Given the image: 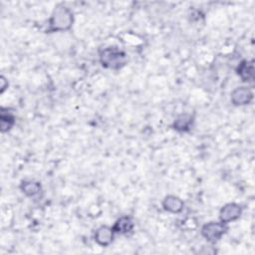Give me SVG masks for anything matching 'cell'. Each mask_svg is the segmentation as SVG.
Listing matches in <instances>:
<instances>
[{
	"instance_id": "obj_1",
	"label": "cell",
	"mask_w": 255,
	"mask_h": 255,
	"mask_svg": "<svg viewBox=\"0 0 255 255\" xmlns=\"http://www.w3.org/2000/svg\"><path fill=\"white\" fill-rule=\"evenodd\" d=\"M74 24V14L66 5L60 3L55 6L49 20L48 33L69 31Z\"/></svg>"
},
{
	"instance_id": "obj_2",
	"label": "cell",
	"mask_w": 255,
	"mask_h": 255,
	"mask_svg": "<svg viewBox=\"0 0 255 255\" xmlns=\"http://www.w3.org/2000/svg\"><path fill=\"white\" fill-rule=\"evenodd\" d=\"M99 60L106 69L121 70L128 64L127 54L117 47H108L100 51Z\"/></svg>"
},
{
	"instance_id": "obj_3",
	"label": "cell",
	"mask_w": 255,
	"mask_h": 255,
	"mask_svg": "<svg viewBox=\"0 0 255 255\" xmlns=\"http://www.w3.org/2000/svg\"><path fill=\"white\" fill-rule=\"evenodd\" d=\"M227 230L228 226L226 223H223L221 221H209L202 225L200 231L202 237L206 241L210 243H215L222 238Z\"/></svg>"
},
{
	"instance_id": "obj_4",
	"label": "cell",
	"mask_w": 255,
	"mask_h": 255,
	"mask_svg": "<svg viewBox=\"0 0 255 255\" xmlns=\"http://www.w3.org/2000/svg\"><path fill=\"white\" fill-rule=\"evenodd\" d=\"M243 208L240 204L235 202H229L223 205L219 211V221L228 224L240 218Z\"/></svg>"
},
{
	"instance_id": "obj_5",
	"label": "cell",
	"mask_w": 255,
	"mask_h": 255,
	"mask_svg": "<svg viewBox=\"0 0 255 255\" xmlns=\"http://www.w3.org/2000/svg\"><path fill=\"white\" fill-rule=\"evenodd\" d=\"M254 98V94L252 90L248 87H237L235 88L230 95V101L233 106L242 107L249 105Z\"/></svg>"
},
{
	"instance_id": "obj_6",
	"label": "cell",
	"mask_w": 255,
	"mask_h": 255,
	"mask_svg": "<svg viewBox=\"0 0 255 255\" xmlns=\"http://www.w3.org/2000/svg\"><path fill=\"white\" fill-rule=\"evenodd\" d=\"M114 237L115 232L113 227L109 225H101L96 229L94 234L95 242L102 247L109 246L114 241Z\"/></svg>"
},
{
	"instance_id": "obj_7",
	"label": "cell",
	"mask_w": 255,
	"mask_h": 255,
	"mask_svg": "<svg viewBox=\"0 0 255 255\" xmlns=\"http://www.w3.org/2000/svg\"><path fill=\"white\" fill-rule=\"evenodd\" d=\"M194 124V116L189 113L178 115L172 123V128L178 132H187L191 129Z\"/></svg>"
},
{
	"instance_id": "obj_8",
	"label": "cell",
	"mask_w": 255,
	"mask_h": 255,
	"mask_svg": "<svg viewBox=\"0 0 255 255\" xmlns=\"http://www.w3.org/2000/svg\"><path fill=\"white\" fill-rule=\"evenodd\" d=\"M161 205L165 211L172 213V214L180 213L184 208L183 200L180 197H178L176 195H172V194L166 195L162 199Z\"/></svg>"
},
{
	"instance_id": "obj_9",
	"label": "cell",
	"mask_w": 255,
	"mask_h": 255,
	"mask_svg": "<svg viewBox=\"0 0 255 255\" xmlns=\"http://www.w3.org/2000/svg\"><path fill=\"white\" fill-rule=\"evenodd\" d=\"M236 74L242 82L251 83L254 81V61L243 60L236 68Z\"/></svg>"
},
{
	"instance_id": "obj_10",
	"label": "cell",
	"mask_w": 255,
	"mask_h": 255,
	"mask_svg": "<svg viewBox=\"0 0 255 255\" xmlns=\"http://www.w3.org/2000/svg\"><path fill=\"white\" fill-rule=\"evenodd\" d=\"M115 234H122V235H128L132 232L134 228V222L130 216L124 215L121 216L115 224L112 226Z\"/></svg>"
},
{
	"instance_id": "obj_11",
	"label": "cell",
	"mask_w": 255,
	"mask_h": 255,
	"mask_svg": "<svg viewBox=\"0 0 255 255\" xmlns=\"http://www.w3.org/2000/svg\"><path fill=\"white\" fill-rule=\"evenodd\" d=\"M16 118L12 112H9L8 109H0V130L2 133L9 131L15 125Z\"/></svg>"
},
{
	"instance_id": "obj_12",
	"label": "cell",
	"mask_w": 255,
	"mask_h": 255,
	"mask_svg": "<svg viewBox=\"0 0 255 255\" xmlns=\"http://www.w3.org/2000/svg\"><path fill=\"white\" fill-rule=\"evenodd\" d=\"M20 190L28 197H36L42 191V185L39 181H35L32 179L23 180L20 183Z\"/></svg>"
},
{
	"instance_id": "obj_13",
	"label": "cell",
	"mask_w": 255,
	"mask_h": 255,
	"mask_svg": "<svg viewBox=\"0 0 255 255\" xmlns=\"http://www.w3.org/2000/svg\"><path fill=\"white\" fill-rule=\"evenodd\" d=\"M8 80L4 77V76H1L0 77V93L3 94L5 92V90L8 88Z\"/></svg>"
}]
</instances>
